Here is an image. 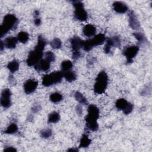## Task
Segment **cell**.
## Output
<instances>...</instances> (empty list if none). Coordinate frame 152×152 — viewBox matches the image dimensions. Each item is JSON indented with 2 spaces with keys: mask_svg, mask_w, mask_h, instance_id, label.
I'll use <instances>...</instances> for the list:
<instances>
[{
  "mask_svg": "<svg viewBox=\"0 0 152 152\" xmlns=\"http://www.w3.org/2000/svg\"><path fill=\"white\" fill-rule=\"evenodd\" d=\"M61 116L58 112H52L50 113H49L48 118V123L50 124H55L59 122L60 120Z\"/></svg>",
  "mask_w": 152,
  "mask_h": 152,
  "instance_id": "ffe728a7",
  "label": "cell"
},
{
  "mask_svg": "<svg viewBox=\"0 0 152 152\" xmlns=\"http://www.w3.org/2000/svg\"><path fill=\"white\" fill-rule=\"evenodd\" d=\"M11 91L9 88H5L1 92V104L4 109L10 107L11 105Z\"/></svg>",
  "mask_w": 152,
  "mask_h": 152,
  "instance_id": "8fae6325",
  "label": "cell"
},
{
  "mask_svg": "<svg viewBox=\"0 0 152 152\" xmlns=\"http://www.w3.org/2000/svg\"><path fill=\"white\" fill-rule=\"evenodd\" d=\"M46 44V42L43 37L42 35L39 36L37 43L34 49L29 52L26 59V63L28 66H34L42 59Z\"/></svg>",
  "mask_w": 152,
  "mask_h": 152,
  "instance_id": "6da1fadb",
  "label": "cell"
},
{
  "mask_svg": "<svg viewBox=\"0 0 152 152\" xmlns=\"http://www.w3.org/2000/svg\"><path fill=\"white\" fill-rule=\"evenodd\" d=\"M45 59L47 60L48 61H49V62H54L55 61V58H56L55 54L52 51H50V50L45 52Z\"/></svg>",
  "mask_w": 152,
  "mask_h": 152,
  "instance_id": "f546056e",
  "label": "cell"
},
{
  "mask_svg": "<svg viewBox=\"0 0 152 152\" xmlns=\"http://www.w3.org/2000/svg\"><path fill=\"white\" fill-rule=\"evenodd\" d=\"M37 86V81L33 79H29L27 80L24 84V90L26 94H31L36 90Z\"/></svg>",
  "mask_w": 152,
  "mask_h": 152,
  "instance_id": "4fadbf2b",
  "label": "cell"
},
{
  "mask_svg": "<svg viewBox=\"0 0 152 152\" xmlns=\"http://www.w3.org/2000/svg\"><path fill=\"white\" fill-rule=\"evenodd\" d=\"M49 99L52 102L56 103L61 102L63 99V96L61 93L58 92H55L50 95Z\"/></svg>",
  "mask_w": 152,
  "mask_h": 152,
  "instance_id": "d4e9b609",
  "label": "cell"
},
{
  "mask_svg": "<svg viewBox=\"0 0 152 152\" xmlns=\"http://www.w3.org/2000/svg\"><path fill=\"white\" fill-rule=\"evenodd\" d=\"M8 81L10 84L12 86H15L16 84V80L12 75H10L8 77Z\"/></svg>",
  "mask_w": 152,
  "mask_h": 152,
  "instance_id": "836d02e7",
  "label": "cell"
},
{
  "mask_svg": "<svg viewBox=\"0 0 152 152\" xmlns=\"http://www.w3.org/2000/svg\"><path fill=\"white\" fill-rule=\"evenodd\" d=\"M106 40V36L103 33L98 34L94 36L92 39L83 40V49L84 51L88 52L91 50L93 47L102 45Z\"/></svg>",
  "mask_w": 152,
  "mask_h": 152,
  "instance_id": "5b68a950",
  "label": "cell"
},
{
  "mask_svg": "<svg viewBox=\"0 0 152 152\" xmlns=\"http://www.w3.org/2000/svg\"><path fill=\"white\" fill-rule=\"evenodd\" d=\"M91 140L88 138L87 135L83 134L80 141L79 148H86L88 147L91 144Z\"/></svg>",
  "mask_w": 152,
  "mask_h": 152,
  "instance_id": "d6986e66",
  "label": "cell"
},
{
  "mask_svg": "<svg viewBox=\"0 0 152 152\" xmlns=\"http://www.w3.org/2000/svg\"><path fill=\"white\" fill-rule=\"evenodd\" d=\"M18 41V40L17 37L11 36L7 37L4 41V43L5 48L8 49H14L16 47Z\"/></svg>",
  "mask_w": 152,
  "mask_h": 152,
  "instance_id": "ac0fdd59",
  "label": "cell"
},
{
  "mask_svg": "<svg viewBox=\"0 0 152 152\" xmlns=\"http://www.w3.org/2000/svg\"><path fill=\"white\" fill-rule=\"evenodd\" d=\"M115 106L117 109L122 110L125 115L131 113L134 108V105L124 98L118 99L115 103Z\"/></svg>",
  "mask_w": 152,
  "mask_h": 152,
  "instance_id": "ba28073f",
  "label": "cell"
},
{
  "mask_svg": "<svg viewBox=\"0 0 152 152\" xmlns=\"http://www.w3.org/2000/svg\"><path fill=\"white\" fill-rule=\"evenodd\" d=\"M74 97L75 100L81 104H88V101L87 99L83 95L82 93H81L79 91H75L74 93Z\"/></svg>",
  "mask_w": 152,
  "mask_h": 152,
  "instance_id": "7402d4cb",
  "label": "cell"
},
{
  "mask_svg": "<svg viewBox=\"0 0 152 152\" xmlns=\"http://www.w3.org/2000/svg\"><path fill=\"white\" fill-rule=\"evenodd\" d=\"M52 49H58L62 47V42L59 38H54L50 43Z\"/></svg>",
  "mask_w": 152,
  "mask_h": 152,
  "instance_id": "83f0119b",
  "label": "cell"
},
{
  "mask_svg": "<svg viewBox=\"0 0 152 152\" xmlns=\"http://www.w3.org/2000/svg\"><path fill=\"white\" fill-rule=\"evenodd\" d=\"M4 48H5V45H4V41L1 40V48H0V50H1V52H2V51H3V50H4Z\"/></svg>",
  "mask_w": 152,
  "mask_h": 152,
  "instance_id": "8d00e7d4",
  "label": "cell"
},
{
  "mask_svg": "<svg viewBox=\"0 0 152 152\" xmlns=\"http://www.w3.org/2000/svg\"><path fill=\"white\" fill-rule=\"evenodd\" d=\"M128 22L129 25L132 29L139 30L141 27L140 23L133 11H129L128 12Z\"/></svg>",
  "mask_w": 152,
  "mask_h": 152,
  "instance_id": "7c38bea8",
  "label": "cell"
},
{
  "mask_svg": "<svg viewBox=\"0 0 152 152\" xmlns=\"http://www.w3.org/2000/svg\"><path fill=\"white\" fill-rule=\"evenodd\" d=\"M34 24L36 26H39L41 24V20L39 18V12L38 10H36L34 11Z\"/></svg>",
  "mask_w": 152,
  "mask_h": 152,
  "instance_id": "1f68e13d",
  "label": "cell"
},
{
  "mask_svg": "<svg viewBox=\"0 0 152 152\" xmlns=\"http://www.w3.org/2000/svg\"><path fill=\"white\" fill-rule=\"evenodd\" d=\"M62 72H63L64 77L65 78V79L67 81L72 82V81H74L76 80L77 75L74 72L71 71V70L66 71H62Z\"/></svg>",
  "mask_w": 152,
  "mask_h": 152,
  "instance_id": "44dd1931",
  "label": "cell"
},
{
  "mask_svg": "<svg viewBox=\"0 0 152 152\" xmlns=\"http://www.w3.org/2000/svg\"><path fill=\"white\" fill-rule=\"evenodd\" d=\"M64 77L62 71H55L45 75L42 78V84L45 87H49L59 83Z\"/></svg>",
  "mask_w": 152,
  "mask_h": 152,
  "instance_id": "8992f818",
  "label": "cell"
},
{
  "mask_svg": "<svg viewBox=\"0 0 152 152\" xmlns=\"http://www.w3.org/2000/svg\"><path fill=\"white\" fill-rule=\"evenodd\" d=\"M4 151H17V150H16V148H14V147H10V146H9V147H6L5 148H4Z\"/></svg>",
  "mask_w": 152,
  "mask_h": 152,
  "instance_id": "d590c367",
  "label": "cell"
},
{
  "mask_svg": "<svg viewBox=\"0 0 152 152\" xmlns=\"http://www.w3.org/2000/svg\"><path fill=\"white\" fill-rule=\"evenodd\" d=\"M75 110L77 113L78 115H81L83 113V109H82V107L80 105H77L75 107Z\"/></svg>",
  "mask_w": 152,
  "mask_h": 152,
  "instance_id": "e575fe53",
  "label": "cell"
},
{
  "mask_svg": "<svg viewBox=\"0 0 152 152\" xmlns=\"http://www.w3.org/2000/svg\"><path fill=\"white\" fill-rule=\"evenodd\" d=\"M139 51V46H130L126 48L123 52L124 55L126 57L127 64H130L133 62V59L136 56Z\"/></svg>",
  "mask_w": 152,
  "mask_h": 152,
  "instance_id": "30bf717a",
  "label": "cell"
},
{
  "mask_svg": "<svg viewBox=\"0 0 152 152\" xmlns=\"http://www.w3.org/2000/svg\"><path fill=\"white\" fill-rule=\"evenodd\" d=\"M73 7L74 8V18L80 21H85L87 20L88 14L84 7V4L80 1H72Z\"/></svg>",
  "mask_w": 152,
  "mask_h": 152,
  "instance_id": "52a82bcc",
  "label": "cell"
},
{
  "mask_svg": "<svg viewBox=\"0 0 152 152\" xmlns=\"http://www.w3.org/2000/svg\"><path fill=\"white\" fill-rule=\"evenodd\" d=\"M50 63L45 59H42L35 66L34 68L37 71H48L50 69Z\"/></svg>",
  "mask_w": 152,
  "mask_h": 152,
  "instance_id": "2e32d148",
  "label": "cell"
},
{
  "mask_svg": "<svg viewBox=\"0 0 152 152\" xmlns=\"http://www.w3.org/2000/svg\"><path fill=\"white\" fill-rule=\"evenodd\" d=\"M70 43L72 52L80 51V50L83 48V40L78 36H74L72 37L70 39Z\"/></svg>",
  "mask_w": 152,
  "mask_h": 152,
  "instance_id": "5bb4252c",
  "label": "cell"
},
{
  "mask_svg": "<svg viewBox=\"0 0 152 152\" xmlns=\"http://www.w3.org/2000/svg\"><path fill=\"white\" fill-rule=\"evenodd\" d=\"M121 45V41L118 36L107 38L106 43L104 46V52L105 53H109L111 52L112 47L119 48Z\"/></svg>",
  "mask_w": 152,
  "mask_h": 152,
  "instance_id": "9c48e42d",
  "label": "cell"
},
{
  "mask_svg": "<svg viewBox=\"0 0 152 152\" xmlns=\"http://www.w3.org/2000/svg\"><path fill=\"white\" fill-rule=\"evenodd\" d=\"M17 38L21 43H26L29 39V35L26 31H20L18 33Z\"/></svg>",
  "mask_w": 152,
  "mask_h": 152,
  "instance_id": "cb8c5ba5",
  "label": "cell"
},
{
  "mask_svg": "<svg viewBox=\"0 0 152 152\" xmlns=\"http://www.w3.org/2000/svg\"><path fill=\"white\" fill-rule=\"evenodd\" d=\"M133 36L135 37V38L138 40V43L140 44L143 43L147 41L146 37L145 35L140 32H137V33H134Z\"/></svg>",
  "mask_w": 152,
  "mask_h": 152,
  "instance_id": "f1b7e54d",
  "label": "cell"
},
{
  "mask_svg": "<svg viewBox=\"0 0 152 152\" xmlns=\"http://www.w3.org/2000/svg\"><path fill=\"white\" fill-rule=\"evenodd\" d=\"M88 113L85 117L87 128L91 131H97L99 129L97 119L99 117V109L94 104H90L87 109Z\"/></svg>",
  "mask_w": 152,
  "mask_h": 152,
  "instance_id": "7a4b0ae2",
  "label": "cell"
},
{
  "mask_svg": "<svg viewBox=\"0 0 152 152\" xmlns=\"http://www.w3.org/2000/svg\"><path fill=\"white\" fill-rule=\"evenodd\" d=\"M113 10L118 14H124L128 10V6L124 2L121 1H116L113 3Z\"/></svg>",
  "mask_w": 152,
  "mask_h": 152,
  "instance_id": "9a60e30c",
  "label": "cell"
},
{
  "mask_svg": "<svg viewBox=\"0 0 152 152\" xmlns=\"http://www.w3.org/2000/svg\"><path fill=\"white\" fill-rule=\"evenodd\" d=\"M17 131H18L17 125L15 123H12L4 131V133L6 134H13L16 133Z\"/></svg>",
  "mask_w": 152,
  "mask_h": 152,
  "instance_id": "4316f807",
  "label": "cell"
},
{
  "mask_svg": "<svg viewBox=\"0 0 152 152\" xmlns=\"http://www.w3.org/2000/svg\"><path fill=\"white\" fill-rule=\"evenodd\" d=\"M40 136L42 137V138H49L50 137H51L52 135V132L51 131V129H42L40 132Z\"/></svg>",
  "mask_w": 152,
  "mask_h": 152,
  "instance_id": "4dcf8cb0",
  "label": "cell"
},
{
  "mask_svg": "<svg viewBox=\"0 0 152 152\" xmlns=\"http://www.w3.org/2000/svg\"><path fill=\"white\" fill-rule=\"evenodd\" d=\"M108 76L104 71H100L96 78L94 84V91L96 94H101L103 93L107 86Z\"/></svg>",
  "mask_w": 152,
  "mask_h": 152,
  "instance_id": "277c9868",
  "label": "cell"
},
{
  "mask_svg": "<svg viewBox=\"0 0 152 152\" xmlns=\"http://www.w3.org/2000/svg\"><path fill=\"white\" fill-rule=\"evenodd\" d=\"M18 23V18L15 15L8 14L5 15L0 28L1 37H3L10 30L15 29L17 27Z\"/></svg>",
  "mask_w": 152,
  "mask_h": 152,
  "instance_id": "3957f363",
  "label": "cell"
},
{
  "mask_svg": "<svg viewBox=\"0 0 152 152\" xmlns=\"http://www.w3.org/2000/svg\"><path fill=\"white\" fill-rule=\"evenodd\" d=\"M19 62L16 60H13L10 62L7 65V68L11 73H14L16 72L19 68Z\"/></svg>",
  "mask_w": 152,
  "mask_h": 152,
  "instance_id": "603a6c76",
  "label": "cell"
},
{
  "mask_svg": "<svg viewBox=\"0 0 152 152\" xmlns=\"http://www.w3.org/2000/svg\"><path fill=\"white\" fill-rule=\"evenodd\" d=\"M68 151H74V152H76V151H78V149L76 148H69L68 150Z\"/></svg>",
  "mask_w": 152,
  "mask_h": 152,
  "instance_id": "74e56055",
  "label": "cell"
},
{
  "mask_svg": "<svg viewBox=\"0 0 152 152\" xmlns=\"http://www.w3.org/2000/svg\"><path fill=\"white\" fill-rule=\"evenodd\" d=\"M83 33L84 36L90 37L95 35L96 33V28L93 25L88 24L83 27Z\"/></svg>",
  "mask_w": 152,
  "mask_h": 152,
  "instance_id": "e0dca14e",
  "label": "cell"
},
{
  "mask_svg": "<svg viewBox=\"0 0 152 152\" xmlns=\"http://www.w3.org/2000/svg\"><path fill=\"white\" fill-rule=\"evenodd\" d=\"M40 110H41V106L39 104H34L31 108V111L33 113H37L39 112Z\"/></svg>",
  "mask_w": 152,
  "mask_h": 152,
  "instance_id": "d6a6232c",
  "label": "cell"
},
{
  "mask_svg": "<svg viewBox=\"0 0 152 152\" xmlns=\"http://www.w3.org/2000/svg\"><path fill=\"white\" fill-rule=\"evenodd\" d=\"M72 62L69 60H64L61 62V68L62 71H69L72 68Z\"/></svg>",
  "mask_w": 152,
  "mask_h": 152,
  "instance_id": "484cf974",
  "label": "cell"
}]
</instances>
